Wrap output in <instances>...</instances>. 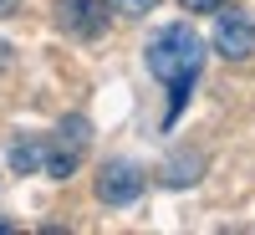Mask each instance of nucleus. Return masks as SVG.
<instances>
[{"label": "nucleus", "mask_w": 255, "mask_h": 235, "mask_svg": "<svg viewBox=\"0 0 255 235\" xmlns=\"http://www.w3.org/2000/svg\"><path fill=\"white\" fill-rule=\"evenodd\" d=\"M204 67V41L189 31V26H163L153 41H148V72H153L168 92H174V102H168V123L179 118L189 87H194V77Z\"/></svg>", "instance_id": "nucleus-1"}, {"label": "nucleus", "mask_w": 255, "mask_h": 235, "mask_svg": "<svg viewBox=\"0 0 255 235\" xmlns=\"http://www.w3.org/2000/svg\"><path fill=\"white\" fill-rule=\"evenodd\" d=\"M82 154H87V118L72 113V118H61L56 133H46V159H41V169H46L51 179H72Z\"/></svg>", "instance_id": "nucleus-2"}, {"label": "nucleus", "mask_w": 255, "mask_h": 235, "mask_svg": "<svg viewBox=\"0 0 255 235\" xmlns=\"http://www.w3.org/2000/svg\"><path fill=\"white\" fill-rule=\"evenodd\" d=\"M215 51L225 61H245L255 51V20L245 10H225L220 5V15H215Z\"/></svg>", "instance_id": "nucleus-3"}, {"label": "nucleus", "mask_w": 255, "mask_h": 235, "mask_svg": "<svg viewBox=\"0 0 255 235\" xmlns=\"http://www.w3.org/2000/svg\"><path fill=\"white\" fill-rule=\"evenodd\" d=\"M56 20H61V31L77 36V41H97L108 31V0H61Z\"/></svg>", "instance_id": "nucleus-4"}, {"label": "nucleus", "mask_w": 255, "mask_h": 235, "mask_svg": "<svg viewBox=\"0 0 255 235\" xmlns=\"http://www.w3.org/2000/svg\"><path fill=\"white\" fill-rule=\"evenodd\" d=\"M138 195H143V169H138V164L113 159V164L97 174V200H102V205H133Z\"/></svg>", "instance_id": "nucleus-5"}, {"label": "nucleus", "mask_w": 255, "mask_h": 235, "mask_svg": "<svg viewBox=\"0 0 255 235\" xmlns=\"http://www.w3.org/2000/svg\"><path fill=\"white\" fill-rule=\"evenodd\" d=\"M41 159H46V138H20V143L10 148V169H15V174L41 169Z\"/></svg>", "instance_id": "nucleus-6"}, {"label": "nucleus", "mask_w": 255, "mask_h": 235, "mask_svg": "<svg viewBox=\"0 0 255 235\" xmlns=\"http://www.w3.org/2000/svg\"><path fill=\"white\" fill-rule=\"evenodd\" d=\"M199 179V159H179L163 169V184H194Z\"/></svg>", "instance_id": "nucleus-7"}, {"label": "nucleus", "mask_w": 255, "mask_h": 235, "mask_svg": "<svg viewBox=\"0 0 255 235\" xmlns=\"http://www.w3.org/2000/svg\"><path fill=\"white\" fill-rule=\"evenodd\" d=\"M153 5H158V0H108V10H123V15H143Z\"/></svg>", "instance_id": "nucleus-8"}, {"label": "nucleus", "mask_w": 255, "mask_h": 235, "mask_svg": "<svg viewBox=\"0 0 255 235\" xmlns=\"http://www.w3.org/2000/svg\"><path fill=\"white\" fill-rule=\"evenodd\" d=\"M179 5H184V10H220L225 0H179Z\"/></svg>", "instance_id": "nucleus-9"}, {"label": "nucleus", "mask_w": 255, "mask_h": 235, "mask_svg": "<svg viewBox=\"0 0 255 235\" xmlns=\"http://www.w3.org/2000/svg\"><path fill=\"white\" fill-rule=\"evenodd\" d=\"M15 5H20V0H0V15H10V10H15Z\"/></svg>", "instance_id": "nucleus-10"}, {"label": "nucleus", "mask_w": 255, "mask_h": 235, "mask_svg": "<svg viewBox=\"0 0 255 235\" xmlns=\"http://www.w3.org/2000/svg\"><path fill=\"white\" fill-rule=\"evenodd\" d=\"M5 230H10V215H0V235H5Z\"/></svg>", "instance_id": "nucleus-11"}, {"label": "nucleus", "mask_w": 255, "mask_h": 235, "mask_svg": "<svg viewBox=\"0 0 255 235\" xmlns=\"http://www.w3.org/2000/svg\"><path fill=\"white\" fill-rule=\"evenodd\" d=\"M0 67H5V51H0Z\"/></svg>", "instance_id": "nucleus-12"}]
</instances>
